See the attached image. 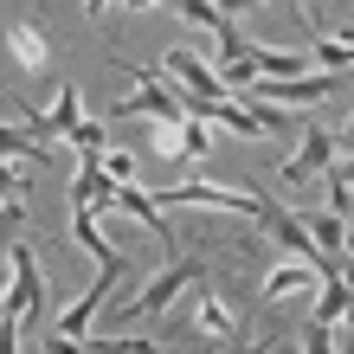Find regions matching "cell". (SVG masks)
<instances>
[{"label":"cell","instance_id":"obj_1","mask_svg":"<svg viewBox=\"0 0 354 354\" xmlns=\"http://www.w3.org/2000/svg\"><path fill=\"white\" fill-rule=\"evenodd\" d=\"M7 342H19L26 335V322L46 309V277H39V264H32V252H26V239H7ZM26 348V342H19Z\"/></svg>","mask_w":354,"mask_h":354},{"label":"cell","instance_id":"obj_2","mask_svg":"<svg viewBox=\"0 0 354 354\" xmlns=\"http://www.w3.org/2000/svg\"><path fill=\"white\" fill-rule=\"evenodd\" d=\"M155 200H161V206H206V213H239V219H258V213H264V194H239V187H213V180L161 187Z\"/></svg>","mask_w":354,"mask_h":354},{"label":"cell","instance_id":"obj_3","mask_svg":"<svg viewBox=\"0 0 354 354\" xmlns=\"http://www.w3.org/2000/svg\"><path fill=\"white\" fill-rule=\"evenodd\" d=\"M122 270H129V258H103V277L84 290V297H77L71 309H65V316H58V328H52V342L46 348H91L84 335H91V316H97V303H103V290H110L116 277H122Z\"/></svg>","mask_w":354,"mask_h":354},{"label":"cell","instance_id":"obj_4","mask_svg":"<svg viewBox=\"0 0 354 354\" xmlns=\"http://www.w3.org/2000/svg\"><path fill=\"white\" fill-rule=\"evenodd\" d=\"M200 277H206V270H200L194 258H174V264L161 270V277H155L149 290H142V297H129V303H122L116 316H122V322H142V316H161V309H168V303L180 297V290H200Z\"/></svg>","mask_w":354,"mask_h":354},{"label":"cell","instance_id":"obj_5","mask_svg":"<svg viewBox=\"0 0 354 354\" xmlns=\"http://www.w3.org/2000/svg\"><path fill=\"white\" fill-rule=\"evenodd\" d=\"M136 77V97H122L116 103V116H168V122H187V97L174 91V84H155V71H142V65H122Z\"/></svg>","mask_w":354,"mask_h":354},{"label":"cell","instance_id":"obj_6","mask_svg":"<svg viewBox=\"0 0 354 354\" xmlns=\"http://www.w3.org/2000/svg\"><path fill=\"white\" fill-rule=\"evenodd\" d=\"M161 77H174V91H180V97H232L225 71H213L206 58H194L187 46H174L168 58H161Z\"/></svg>","mask_w":354,"mask_h":354},{"label":"cell","instance_id":"obj_7","mask_svg":"<svg viewBox=\"0 0 354 354\" xmlns=\"http://www.w3.org/2000/svg\"><path fill=\"white\" fill-rule=\"evenodd\" d=\"M335 149H342V142H335V129H316V122H309V129H303V149L277 168V180H283V187H303V180L328 174V168H335Z\"/></svg>","mask_w":354,"mask_h":354},{"label":"cell","instance_id":"obj_8","mask_svg":"<svg viewBox=\"0 0 354 354\" xmlns=\"http://www.w3.org/2000/svg\"><path fill=\"white\" fill-rule=\"evenodd\" d=\"M116 174L103 168V155H77V174H71V206H91V213H103V206L116 200Z\"/></svg>","mask_w":354,"mask_h":354},{"label":"cell","instance_id":"obj_9","mask_svg":"<svg viewBox=\"0 0 354 354\" xmlns=\"http://www.w3.org/2000/svg\"><path fill=\"white\" fill-rule=\"evenodd\" d=\"M322 277H328V270H322V264H309V258L277 264V270L264 277V297H270V303H297V297H309V290H322Z\"/></svg>","mask_w":354,"mask_h":354},{"label":"cell","instance_id":"obj_10","mask_svg":"<svg viewBox=\"0 0 354 354\" xmlns=\"http://www.w3.org/2000/svg\"><path fill=\"white\" fill-rule=\"evenodd\" d=\"M77 116H84V97H77V84H58V103H52L46 116H39V110H19V122H26L32 136H52V142H65V129H71Z\"/></svg>","mask_w":354,"mask_h":354},{"label":"cell","instance_id":"obj_11","mask_svg":"<svg viewBox=\"0 0 354 354\" xmlns=\"http://www.w3.org/2000/svg\"><path fill=\"white\" fill-rule=\"evenodd\" d=\"M194 335L200 342H239V316L225 309V297H213V290L194 297Z\"/></svg>","mask_w":354,"mask_h":354},{"label":"cell","instance_id":"obj_12","mask_svg":"<svg viewBox=\"0 0 354 354\" xmlns=\"http://www.w3.org/2000/svg\"><path fill=\"white\" fill-rule=\"evenodd\" d=\"M103 213H129V219H142V225H149L155 239H174V232H168V219H161V200H155V194H136V187H116V200L103 206Z\"/></svg>","mask_w":354,"mask_h":354},{"label":"cell","instance_id":"obj_13","mask_svg":"<svg viewBox=\"0 0 354 354\" xmlns=\"http://www.w3.org/2000/svg\"><path fill=\"white\" fill-rule=\"evenodd\" d=\"M245 52H252L258 77H303V71H309L303 46H297V52H290V46H245Z\"/></svg>","mask_w":354,"mask_h":354},{"label":"cell","instance_id":"obj_14","mask_svg":"<svg viewBox=\"0 0 354 354\" xmlns=\"http://www.w3.org/2000/svg\"><path fill=\"white\" fill-rule=\"evenodd\" d=\"M7 46H13V58H19L26 71H46V65H52V39L39 32V26H13Z\"/></svg>","mask_w":354,"mask_h":354},{"label":"cell","instance_id":"obj_15","mask_svg":"<svg viewBox=\"0 0 354 354\" xmlns=\"http://www.w3.org/2000/svg\"><path fill=\"white\" fill-rule=\"evenodd\" d=\"M252 110L264 116V129L270 136H303L309 122H297V110H290V103H270V97H252Z\"/></svg>","mask_w":354,"mask_h":354},{"label":"cell","instance_id":"obj_16","mask_svg":"<svg viewBox=\"0 0 354 354\" xmlns=\"http://www.w3.org/2000/svg\"><path fill=\"white\" fill-rule=\"evenodd\" d=\"M316 65L322 71H354V46H348L342 32H322L316 39Z\"/></svg>","mask_w":354,"mask_h":354},{"label":"cell","instance_id":"obj_17","mask_svg":"<svg viewBox=\"0 0 354 354\" xmlns=\"http://www.w3.org/2000/svg\"><path fill=\"white\" fill-rule=\"evenodd\" d=\"M65 142H71L77 155H103V142H110V136H103V122H84V116H77L71 129H65Z\"/></svg>","mask_w":354,"mask_h":354},{"label":"cell","instance_id":"obj_18","mask_svg":"<svg viewBox=\"0 0 354 354\" xmlns=\"http://www.w3.org/2000/svg\"><path fill=\"white\" fill-rule=\"evenodd\" d=\"M335 322H322V316H309V328H303V348L309 354H322V348H335V335H328Z\"/></svg>","mask_w":354,"mask_h":354},{"label":"cell","instance_id":"obj_19","mask_svg":"<svg viewBox=\"0 0 354 354\" xmlns=\"http://www.w3.org/2000/svg\"><path fill=\"white\" fill-rule=\"evenodd\" d=\"M103 168H110L122 187H129V180H136V155H122V149H103Z\"/></svg>","mask_w":354,"mask_h":354},{"label":"cell","instance_id":"obj_20","mask_svg":"<svg viewBox=\"0 0 354 354\" xmlns=\"http://www.w3.org/2000/svg\"><path fill=\"white\" fill-rule=\"evenodd\" d=\"M206 149H213V136H206V122H194V116H187V155H206Z\"/></svg>","mask_w":354,"mask_h":354},{"label":"cell","instance_id":"obj_21","mask_svg":"<svg viewBox=\"0 0 354 354\" xmlns=\"http://www.w3.org/2000/svg\"><path fill=\"white\" fill-rule=\"evenodd\" d=\"M335 142H342V149H348V155H354V116H348V129H342V136H335Z\"/></svg>","mask_w":354,"mask_h":354},{"label":"cell","instance_id":"obj_22","mask_svg":"<svg viewBox=\"0 0 354 354\" xmlns=\"http://www.w3.org/2000/svg\"><path fill=\"white\" fill-rule=\"evenodd\" d=\"M103 7H110V0H84V13H91V19H97V13H103Z\"/></svg>","mask_w":354,"mask_h":354},{"label":"cell","instance_id":"obj_23","mask_svg":"<svg viewBox=\"0 0 354 354\" xmlns=\"http://www.w3.org/2000/svg\"><path fill=\"white\" fill-rule=\"evenodd\" d=\"M122 7H136V13H142V7H161V0H122Z\"/></svg>","mask_w":354,"mask_h":354},{"label":"cell","instance_id":"obj_24","mask_svg":"<svg viewBox=\"0 0 354 354\" xmlns=\"http://www.w3.org/2000/svg\"><path fill=\"white\" fill-rule=\"evenodd\" d=\"M309 13H322V0H309Z\"/></svg>","mask_w":354,"mask_h":354},{"label":"cell","instance_id":"obj_25","mask_svg":"<svg viewBox=\"0 0 354 354\" xmlns=\"http://www.w3.org/2000/svg\"><path fill=\"white\" fill-rule=\"evenodd\" d=\"M342 39H348V46H354V26H348V32H342Z\"/></svg>","mask_w":354,"mask_h":354},{"label":"cell","instance_id":"obj_26","mask_svg":"<svg viewBox=\"0 0 354 354\" xmlns=\"http://www.w3.org/2000/svg\"><path fill=\"white\" fill-rule=\"evenodd\" d=\"M335 7H354V0H335Z\"/></svg>","mask_w":354,"mask_h":354}]
</instances>
